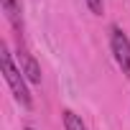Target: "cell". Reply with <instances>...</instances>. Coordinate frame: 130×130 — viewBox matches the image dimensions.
Wrapping results in <instances>:
<instances>
[{
    "instance_id": "cell-1",
    "label": "cell",
    "mask_w": 130,
    "mask_h": 130,
    "mask_svg": "<svg viewBox=\"0 0 130 130\" xmlns=\"http://www.w3.org/2000/svg\"><path fill=\"white\" fill-rule=\"evenodd\" d=\"M0 64H3V79H5V84L10 87L15 102L28 110V107L33 105V100H31V92H28V87H26V77H23L21 67L13 64V56H10V51H8L5 43L0 46Z\"/></svg>"
},
{
    "instance_id": "cell-2",
    "label": "cell",
    "mask_w": 130,
    "mask_h": 130,
    "mask_svg": "<svg viewBox=\"0 0 130 130\" xmlns=\"http://www.w3.org/2000/svg\"><path fill=\"white\" fill-rule=\"evenodd\" d=\"M110 48H112V56L117 61V67L122 69V74H130V38L120 26L110 28Z\"/></svg>"
},
{
    "instance_id": "cell-3",
    "label": "cell",
    "mask_w": 130,
    "mask_h": 130,
    "mask_svg": "<svg viewBox=\"0 0 130 130\" xmlns=\"http://www.w3.org/2000/svg\"><path fill=\"white\" fill-rule=\"evenodd\" d=\"M18 64H21L23 77H26L31 84H41V67L36 64V59H33L23 46H18Z\"/></svg>"
},
{
    "instance_id": "cell-4",
    "label": "cell",
    "mask_w": 130,
    "mask_h": 130,
    "mask_svg": "<svg viewBox=\"0 0 130 130\" xmlns=\"http://www.w3.org/2000/svg\"><path fill=\"white\" fill-rule=\"evenodd\" d=\"M3 10H5V18L13 23V28L21 33L23 28V15H21V3L18 0H3Z\"/></svg>"
},
{
    "instance_id": "cell-5",
    "label": "cell",
    "mask_w": 130,
    "mask_h": 130,
    "mask_svg": "<svg viewBox=\"0 0 130 130\" xmlns=\"http://www.w3.org/2000/svg\"><path fill=\"white\" fill-rule=\"evenodd\" d=\"M64 127L67 130H87V125L82 122V117L72 110H64Z\"/></svg>"
},
{
    "instance_id": "cell-6",
    "label": "cell",
    "mask_w": 130,
    "mask_h": 130,
    "mask_svg": "<svg viewBox=\"0 0 130 130\" xmlns=\"http://www.w3.org/2000/svg\"><path fill=\"white\" fill-rule=\"evenodd\" d=\"M87 5H89V10L94 15H102L105 13V0H87Z\"/></svg>"
},
{
    "instance_id": "cell-7",
    "label": "cell",
    "mask_w": 130,
    "mask_h": 130,
    "mask_svg": "<svg viewBox=\"0 0 130 130\" xmlns=\"http://www.w3.org/2000/svg\"><path fill=\"white\" fill-rule=\"evenodd\" d=\"M26 130H36V127H26Z\"/></svg>"
}]
</instances>
